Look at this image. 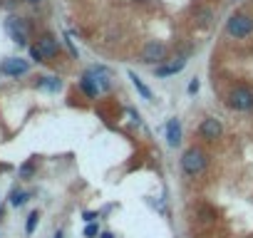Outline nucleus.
Instances as JSON below:
<instances>
[{"mask_svg":"<svg viewBox=\"0 0 253 238\" xmlns=\"http://www.w3.org/2000/svg\"><path fill=\"white\" fill-rule=\"evenodd\" d=\"M209 166V154L201 149V147H189L184 154H181V171L191 179L201 176Z\"/></svg>","mask_w":253,"mask_h":238,"instance_id":"obj_1","label":"nucleus"},{"mask_svg":"<svg viewBox=\"0 0 253 238\" xmlns=\"http://www.w3.org/2000/svg\"><path fill=\"white\" fill-rule=\"evenodd\" d=\"M226 35L231 40H246V38H251L253 35V15H248L243 10L233 13L226 20Z\"/></svg>","mask_w":253,"mask_h":238,"instance_id":"obj_2","label":"nucleus"},{"mask_svg":"<svg viewBox=\"0 0 253 238\" xmlns=\"http://www.w3.org/2000/svg\"><path fill=\"white\" fill-rule=\"evenodd\" d=\"M226 104H228V109H233V112H253V87H248V84H236V87L228 92Z\"/></svg>","mask_w":253,"mask_h":238,"instance_id":"obj_3","label":"nucleus"},{"mask_svg":"<svg viewBox=\"0 0 253 238\" xmlns=\"http://www.w3.org/2000/svg\"><path fill=\"white\" fill-rule=\"evenodd\" d=\"M167 52H169V50H167L164 42H159V40H149V42L142 47V62L159 67V65L167 62Z\"/></svg>","mask_w":253,"mask_h":238,"instance_id":"obj_4","label":"nucleus"},{"mask_svg":"<svg viewBox=\"0 0 253 238\" xmlns=\"http://www.w3.org/2000/svg\"><path fill=\"white\" fill-rule=\"evenodd\" d=\"M5 30H8V35H10L18 45H28V33H30V28H28V23H25L23 18L10 15V18L5 20Z\"/></svg>","mask_w":253,"mask_h":238,"instance_id":"obj_5","label":"nucleus"},{"mask_svg":"<svg viewBox=\"0 0 253 238\" xmlns=\"http://www.w3.org/2000/svg\"><path fill=\"white\" fill-rule=\"evenodd\" d=\"M221 134H223V124H221V119H216V117H206L204 122L199 124V137L204 142H216V139H221Z\"/></svg>","mask_w":253,"mask_h":238,"instance_id":"obj_6","label":"nucleus"},{"mask_svg":"<svg viewBox=\"0 0 253 238\" xmlns=\"http://www.w3.org/2000/svg\"><path fill=\"white\" fill-rule=\"evenodd\" d=\"M30 70V62L28 60H20V57H8L0 62V72L8 75V77H20Z\"/></svg>","mask_w":253,"mask_h":238,"instance_id":"obj_7","label":"nucleus"},{"mask_svg":"<svg viewBox=\"0 0 253 238\" xmlns=\"http://www.w3.org/2000/svg\"><path fill=\"white\" fill-rule=\"evenodd\" d=\"M84 75H89L94 79V84L99 87V92H109L112 89V75L107 67H89Z\"/></svg>","mask_w":253,"mask_h":238,"instance_id":"obj_8","label":"nucleus"},{"mask_svg":"<svg viewBox=\"0 0 253 238\" xmlns=\"http://www.w3.org/2000/svg\"><path fill=\"white\" fill-rule=\"evenodd\" d=\"M184 67H186V57H184V55H179L176 60H171V62H164V65L154 67V75H157V77H171V75H179Z\"/></svg>","mask_w":253,"mask_h":238,"instance_id":"obj_9","label":"nucleus"},{"mask_svg":"<svg viewBox=\"0 0 253 238\" xmlns=\"http://www.w3.org/2000/svg\"><path fill=\"white\" fill-rule=\"evenodd\" d=\"M35 45L40 47V52L45 55V60H52V57H57V55H60V42H57L52 35H42Z\"/></svg>","mask_w":253,"mask_h":238,"instance_id":"obj_10","label":"nucleus"},{"mask_svg":"<svg viewBox=\"0 0 253 238\" xmlns=\"http://www.w3.org/2000/svg\"><path fill=\"white\" fill-rule=\"evenodd\" d=\"M179 142H181V122L176 117H171L167 122V144L169 147H179Z\"/></svg>","mask_w":253,"mask_h":238,"instance_id":"obj_11","label":"nucleus"},{"mask_svg":"<svg viewBox=\"0 0 253 238\" xmlns=\"http://www.w3.org/2000/svg\"><path fill=\"white\" fill-rule=\"evenodd\" d=\"M80 89H82L89 99H97V97L102 94V92H99V87L94 84V79H92L89 75H82V79H80Z\"/></svg>","mask_w":253,"mask_h":238,"instance_id":"obj_12","label":"nucleus"},{"mask_svg":"<svg viewBox=\"0 0 253 238\" xmlns=\"http://www.w3.org/2000/svg\"><path fill=\"white\" fill-rule=\"evenodd\" d=\"M126 75H129V79H132V84L137 87V92H139V94H142L144 99H152V89H149V87H147V84L142 82V77H139L137 72H132V70H129V72H126Z\"/></svg>","mask_w":253,"mask_h":238,"instance_id":"obj_13","label":"nucleus"},{"mask_svg":"<svg viewBox=\"0 0 253 238\" xmlns=\"http://www.w3.org/2000/svg\"><path fill=\"white\" fill-rule=\"evenodd\" d=\"M38 87H40V89H47V92H57V89L62 87V82H60L57 77H40V79H38Z\"/></svg>","mask_w":253,"mask_h":238,"instance_id":"obj_14","label":"nucleus"},{"mask_svg":"<svg viewBox=\"0 0 253 238\" xmlns=\"http://www.w3.org/2000/svg\"><path fill=\"white\" fill-rule=\"evenodd\" d=\"M28 198H30V196H28L25 191H13V196H10V203H13L15 208H20V206H23Z\"/></svg>","mask_w":253,"mask_h":238,"instance_id":"obj_15","label":"nucleus"},{"mask_svg":"<svg viewBox=\"0 0 253 238\" xmlns=\"http://www.w3.org/2000/svg\"><path fill=\"white\" fill-rule=\"evenodd\" d=\"M38 221H40V213L33 211V213L28 216V221H25V233H33V231L38 228Z\"/></svg>","mask_w":253,"mask_h":238,"instance_id":"obj_16","label":"nucleus"},{"mask_svg":"<svg viewBox=\"0 0 253 238\" xmlns=\"http://www.w3.org/2000/svg\"><path fill=\"white\" fill-rule=\"evenodd\" d=\"M211 15H213V13H211L209 8H201V10H196V20H199L201 25H209V23H211Z\"/></svg>","mask_w":253,"mask_h":238,"instance_id":"obj_17","label":"nucleus"},{"mask_svg":"<svg viewBox=\"0 0 253 238\" xmlns=\"http://www.w3.org/2000/svg\"><path fill=\"white\" fill-rule=\"evenodd\" d=\"M30 57H33L35 62H47V60H45V55L40 52V47H38V45H30Z\"/></svg>","mask_w":253,"mask_h":238,"instance_id":"obj_18","label":"nucleus"},{"mask_svg":"<svg viewBox=\"0 0 253 238\" xmlns=\"http://www.w3.org/2000/svg\"><path fill=\"white\" fill-rule=\"evenodd\" d=\"M84 236H87V238H94V236H99V226H97V223H87V228H84Z\"/></svg>","mask_w":253,"mask_h":238,"instance_id":"obj_19","label":"nucleus"},{"mask_svg":"<svg viewBox=\"0 0 253 238\" xmlns=\"http://www.w3.org/2000/svg\"><path fill=\"white\" fill-rule=\"evenodd\" d=\"M33 171H35V164H33V161H30V164H23V166H20V176H23V179H28V176H30Z\"/></svg>","mask_w":253,"mask_h":238,"instance_id":"obj_20","label":"nucleus"},{"mask_svg":"<svg viewBox=\"0 0 253 238\" xmlns=\"http://www.w3.org/2000/svg\"><path fill=\"white\" fill-rule=\"evenodd\" d=\"M82 218H84L87 223H94V221L99 218V213H94V211H84V213H82Z\"/></svg>","mask_w":253,"mask_h":238,"instance_id":"obj_21","label":"nucleus"},{"mask_svg":"<svg viewBox=\"0 0 253 238\" xmlns=\"http://www.w3.org/2000/svg\"><path fill=\"white\" fill-rule=\"evenodd\" d=\"M199 87H201V84H199V79H191V82H189V94H196V92H199Z\"/></svg>","mask_w":253,"mask_h":238,"instance_id":"obj_22","label":"nucleus"},{"mask_svg":"<svg viewBox=\"0 0 253 238\" xmlns=\"http://www.w3.org/2000/svg\"><path fill=\"white\" fill-rule=\"evenodd\" d=\"M99 238H114V236H112L109 231H104V233H99Z\"/></svg>","mask_w":253,"mask_h":238,"instance_id":"obj_23","label":"nucleus"},{"mask_svg":"<svg viewBox=\"0 0 253 238\" xmlns=\"http://www.w3.org/2000/svg\"><path fill=\"white\" fill-rule=\"evenodd\" d=\"M25 3H30V5H38V3H42V0H25Z\"/></svg>","mask_w":253,"mask_h":238,"instance_id":"obj_24","label":"nucleus"},{"mask_svg":"<svg viewBox=\"0 0 253 238\" xmlns=\"http://www.w3.org/2000/svg\"><path fill=\"white\" fill-rule=\"evenodd\" d=\"M55 238H62V231H57V233H55Z\"/></svg>","mask_w":253,"mask_h":238,"instance_id":"obj_25","label":"nucleus"},{"mask_svg":"<svg viewBox=\"0 0 253 238\" xmlns=\"http://www.w3.org/2000/svg\"><path fill=\"white\" fill-rule=\"evenodd\" d=\"M3 213H5V208H3V206H0V218H3Z\"/></svg>","mask_w":253,"mask_h":238,"instance_id":"obj_26","label":"nucleus"},{"mask_svg":"<svg viewBox=\"0 0 253 238\" xmlns=\"http://www.w3.org/2000/svg\"><path fill=\"white\" fill-rule=\"evenodd\" d=\"M0 3H8V0H0Z\"/></svg>","mask_w":253,"mask_h":238,"instance_id":"obj_27","label":"nucleus"}]
</instances>
